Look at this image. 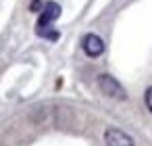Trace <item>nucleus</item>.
Segmentation results:
<instances>
[{
    "label": "nucleus",
    "instance_id": "nucleus-5",
    "mask_svg": "<svg viewBox=\"0 0 152 146\" xmlns=\"http://www.w3.org/2000/svg\"><path fill=\"white\" fill-rule=\"evenodd\" d=\"M144 100H146V106H148V111L152 113V86L146 90V94H144Z\"/></svg>",
    "mask_w": 152,
    "mask_h": 146
},
{
    "label": "nucleus",
    "instance_id": "nucleus-3",
    "mask_svg": "<svg viewBox=\"0 0 152 146\" xmlns=\"http://www.w3.org/2000/svg\"><path fill=\"white\" fill-rule=\"evenodd\" d=\"M58 15H61V7L56 4V2H46L44 4V13L40 15V21H38V34H42L46 27H50V23L54 21V19H58Z\"/></svg>",
    "mask_w": 152,
    "mask_h": 146
},
{
    "label": "nucleus",
    "instance_id": "nucleus-1",
    "mask_svg": "<svg viewBox=\"0 0 152 146\" xmlns=\"http://www.w3.org/2000/svg\"><path fill=\"white\" fill-rule=\"evenodd\" d=\"M98 88H100L102 94L108 96V98H115V100H125V98H127L123 86H121L113 75H106V73L100 75V77H98Z\"/></svg>",
    "mask_w": 152,
    "mask_h": 146
},
{
    "label": "nucleus",
    "instance_id": "nucleus-2",
    "mask_svg": "<svg viewBox=\"0 0 152 146\" xmlns=\"http://www.w3.org/2000/svg\"><path fill=\"white\" fill-rule=\"evenodd\" d=\"M104 142L106 146H135L133 144V138L127 136L123 129L119 127H106L104 131Z\"/></svg>",
    "mask_w": 152,
    "mask_h": 146
},
{
    "label": "nucleus",
    "instance_id": "nucleus-4",
    "mask_svg": "<svg viewBox=\"0 0 152 146\" xmlns=\"http://www.w3.org/2000/svg\"><path fill=\"white\" fill-rule=\"evenodd\" d=\"M81 48H83V52H86L88 56L96 59V56H100V54L104 52V42H102V38L96 36V34H88V36L83 38V42H81Z\"/></svg>",
    "mask_w": 152,
    "mask_h": 146
}]
</instances>
